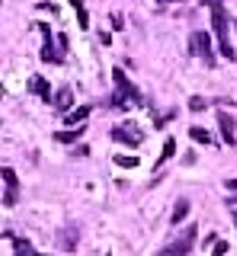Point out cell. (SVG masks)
Masks as SVG:
<instances>
[{"label": "cell", "instance_id": "1", "mask_svg": "<svg viewBox=\"0 0 237 256\" xmlns=\"http://www.w3.org/2000/svg\"><path fill=\"white\" fill-rule=\"evenodd\" d=\"M112 80H116V93H112V100H109V106H116V109H128V106L148 109V106H151V102L144 100V93H141L138 86H132V80L125 77L122 68L112 70Z\"/></svg>", "mask_w": 237, "mask_h": 256}, {"label": "cell", "instance_id": "2", "mask_svg": "<svg viewBox=\"0 0 237 256\" xmlns=\"http://www.w3.org/2000/svg\"><path fill=\"white\" fill-rule=\"evenodd\" d=\"M228 26H231V20H228L224 6H215V10H212V29H215V36H218V52L224 54L228 61H234L237 52L231 48V42H228Z\"/></svg>", "mask_w": 237, "mask_h": 256}, {"label": "cell", "instance_id": "3", "mask_svg": "<svg viewBox=\"0 0 237 256\" xmlns=\"http://www.w3.org/2000/svg\"><path fill=\"white\" fill-rule=\"evenodd\" d=\"M192 244H196V228H186L183 234H180L173 244H167L157 256H189V250H192Z\"/></svg>", "mask_w": 237, "mask_h": 256}, {"label": "cell", "instance_id": "4", "mask_svg": "<svg viewBox=\"0 0 237 256\" xmlns=\"http://www.w3.org/2000/svg\"><path fill=\"white\" fill-rule=\"evenodd\" d=\"M112 141H122V144H128V148H141L144 132H141L135 122H125V125H116L112 128Z\"/></svg>", "mask_w": 237, "mask_h": 256}, {"label": "cell", "instance_id": "5", "mask_svg": "<svg viewBox=\"0 0 237 256\" xmlns=\"http://www.w3.org/2000/svg\"><path fill=\"white\" fill-rule=\"evenodd\" d=\"M189 52H192L196 58H202L208 68H215V54H212V48H208V32H192V36H189Z\"/></svg>", "mask_w": 237, "mask_h": 256}, {"label": "cell", "instance_id": "6", "mask_svg": "<svg viewBox=\"0 0 237 256\" xmlns=\"http://www.w3.org/2000/svg\"><path fill=\"white\" fill-rule=\"evenodd\" d=\"M20 202V180H16V170L13 166H4V205L13 208Z\"/></svg>", "mask_w": 237, "mask_h": 256}, {"label": "cell", "instance_id": "7", "mask_svg": "<svg viewBox=\"0 0 237 256\" xmlns=\"http://www.w3.org/2000/svg\"><path fill=\"white\" fill-rule=\"evenodd\" d=\"M38 29H42V36H45V45H42V61H48V64H61V61H64V54H61V52H54L48 22H38Z\"/></svg>", "mask_w": 237, "mask_h": 256}, {"label": "cell", "instance_id": "8", "mask_svg": "<svg viewBox=\"0 0 237 256\" xmlns=\"http://www.w3.org/2000/svg\"><path fill=\"white\" fill-rule=\"evenodd\" d=\"M234 125H237V122L228 116V112H218V128H221V138H224L228 148H234V144H237V128H234Z\"/></svg>", "mask_w": 237, "mask_h": 256}, {"label": "cell", "instance_id": "9", "mask_svg": "<svg viewBox=\"0 0 237 256\" xmlns=\"http://www.w3.org/2000/svg\"><path fill=\"white\" fill-rule=\"evenodd\" d=\"M29 93L42 96V100H52V86H48V80H45V77H32V80H29Z\"/></svg>", "mask_w": 237, "mask_h": 256}, {"label": "cell", "instance_id": "10", "mask_svg": "<svg viewBox=\"0 0 237 256\" xmlns=\"http://www.w3.org/2000/svg\"><path fill=\"white\" fill-rule=\"evenodd\" d=\"M58 246H61V250H74V246H77V228H61Z\"/></svg>", "mask_w": 237, "mask_h": 256}, {"label": "cell", "instance_id": "11", "mask_svg": "<svg viewBox=\"0 0 237 256\" xmlns=\"http://www.w3.org/2000/svg\"><path fill=\"white\" fill-rule=\"evenodd\" d=\"M54 109H70L74 106V90H70V86H64V90H58V96H54Z\"/></svg>", "mask_w": 237, "mask_h": 256}, {"label": "cell", "instance_id": "12", "mask_svg": "<svg viewBox=\"0 0 237 256\" xmlns=\"http://www.w3.org/2000/svg\"><path fill=\"white\" fill-rule=\"evenodd\" d=\"M189 208H192V205H189L186 198H180V202H176V208H173V214H170V224H173V228H176V224H183V221H186Z\"/></svg>", "mask_w": 237, "mask_h": 256}, {"label": "cell", "instance_id": "13", "mask_svg": "<svg viewBox=\"0 0 237 256\" xmlns=\"http://www.w3.org/2000/svg\"><path fill=\"white\" fill-rule=\"evenodd\" d=\"M90 106H80V109H74V112H68V118H64V125H77L80 128V122H86V118H90Z\"/></svg>", "mask_w": 237, "mask_h": 256}, {"label": "cell", "instance_id": "14", "mask_svg": "<svg viewBox=\"0 0 237 256\" xmlns=\"http://www.w3.org/2000/svg\"><path fill=\"white\" fill-rule=\"evenodd\" d=\"M70 6H74V13H77V26H80V29H90V13L84 10L80 0H70Z\"/></svg>", "mask_w": 237, "mask_h": 256}, {"label": "cell", "instance_id": "15", "mask_svg": "<svg viewBox=\"0 0 237 256\" xmlns=\"http://www.w3.org/2000/svg\"><path fill=\"white\" fill-rule=\"evenodd\" d=\"M80 134H84V125L80 128H70V132H58V134H54V141H58V144H74Z\"/></svg>", "mask_w": 237, "mask_h": 256}, {"label": "cell", "instance_id": "16", "mask_svg": "<svg viewBox=\"0 0 237 256\" xmlns=\"http://www.w3.org/2000/svg\"><path fill=\"white\" fill-rule=\"evenodd\" d=\"M173 154H176V141H173V138H167V141H164V150H160V160H157V170H160V166L167 164V160H170Z\"/></svg>", "mask_w": 237, "mask_h": 256}, {"label": "cell", "instance_id": "17", "mask_svg": "<svg viewBox=\"0 0 237 256\" xmlns=\"http://www.w3.org/2000/svg\"><path fill=\"white\" fill-rule=\"evenodd\" d=\"M13 246H16V256H42V253H36L32 244H29V240H22V237L13 240Z\"/></svg>", "mask_w": 237, "mask_h": 256}, {"label": "cell", "instance_id": "18", "mask_svg": "<svg viewBox=\"0 0 237 256\" xmlns=\"http://www.w3.org/2000/svg\"><path fill=\"white\" fill-rule=\"evenodd\" d=\"M189 138H192V141H199V144H208V141H212V134L205 132V128L192 125V128H189Z\"/></svg>", "mask_w": 237, "mask_h": 256}, {"label": "cell", "instance_id": "19", "mask_svg": "<svg viewBox=\"0 0 237 256\" xmlns=\"http://www.w3.org/2000/svg\"><path fill=\"white\" fill-rule=\"evenodd\" d=\"M116 164H118V166H125V170H132V166H138V157H122V154H118V157H116Z\"/></svg>", "mask_w": 237, "mask_h": 256}, {"label": "cell", "instance_id": "20", "mask_svg": "<svg viewBox=\"0 0 237 256\" xmlns=\"http://www.w3.org/2000/svg\"><path fill=\"white\" fill-rule=\"evenodd\" d=\"M205 106H208V100H202V96H196V100H189V109H192V112H202Z\"/></svg>", "mask_w": 237, "mask_h": 256}, {"label": "cell", "instance_id": "21", "mask_svg": "<svg viewBox=\"0 0 237 256\" xmlns=\"http://www.w3.org/2000/svg\"><path fill=\"white\" fill-rule=\"evenodd\" d=\"M228 253V240H218V244H215V253H212V256H224Z\"/></svg>", "mask_w": 237, "mask_h": 256}, {"label": "cell", "instance_id": "22", "mask_svg": "<svg viewBox=\"0 0 237 256\" xmlns=\"http://www.w3.org/2000/svg\"><path fill=\"white\" fill-rule=\"evenodd\" d=\"M122 26H125V22H122V16L112 13V29H122Z\"/></svg>", "mask_w": 237, "mask_h": 256}, {"label": "cell", "instance_id": "23", "mask_svg": "<svg viewBox=\"0 0 237 256\" xmlns=\"http://www.w3.org/2000/svg\"><path fill=\"white\" fill-rule=\"evenodd\" d=\"M202 6H212V10H215V6H221V0H199Z\"/></svg>", "mask_w": 237, "mask_h": 256}, {"label": "cell", "instance_id": "24", "mask_svg": "<svg viewBox=\"0 0 237 256\" xmlns=\"http://www.w3.org/2000/svg\"><path fill=\"white\" fill-rule=\"evenodd\" d=\"M228 189H237V176H234V180H228Z\"/></svg>", "mask_w": 237, "mask_h": 256}, {"label": "cell", "instance_id": "25", "mask_svg": "<svg viewBox=\"0 0 237 256\" xmlns=\"http://www.w3.org/2000/svg\"><path fill=\"white\" fill-rule=\"evenodd\" d=\"M164 4H183V0H164Z\"/></svg>", "mask_w": 237, "mask_h": 256}, {"label": "cell", "instance_id": "26", "mask_svg": "<svg viewBox=\"0 0 237 256\" xmlns=\"http://www.w3.org/2000/svg\"><path fill=\"white\" fill-rule=\"evenodd\" d=\"M234 228H237V212H234Z\"/></svg>", "mask_w": 237, "mask_h": 256}, {"label": "cell", "instance_id": "27", "mask_svg": "<svg viewBox=\"0 0 237 256\" xmlns=\"http://www.w3.org/2000/svg\"><path fill=\"white\" fill-rule=\"evenodd\" d=\"M234 26H237V22H234Z\"/></svg>", "mask_w": 237, "mask_h": 256}, {"label": "cell", "instance_id": "28", "mask_svg": "<svg viewBox=\"0 0 237 256\" xmlns=\"http://www.w3.org/2000/svg\"><path fill=\"white\" fill-rule=\"evenodd\" d=\"M106 256H109V253H106Z\"/></svg>", "mask_w": 237, "mask_h": 256}]
</instances>
